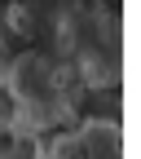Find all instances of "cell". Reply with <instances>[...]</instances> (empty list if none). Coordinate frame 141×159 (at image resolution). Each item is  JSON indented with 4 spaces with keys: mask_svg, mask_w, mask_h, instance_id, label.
Wrapping results in <instances>:
<instances>
[{
    "mask_svg": "<svg viewBox=\"0 0 141 159\" xmlns=\"http://www.w3.org/2000/svg\"><path fill=\"white\" fill-rule=\"evenodd\" d=\"M9 97H13L18 128H31V133L62 124V115L71 111V97L62 89L57 66L40 53H22L9 66Z\"/></svg>",
    "mask_w": 141,
    "mask_h": 159,
    "instance_id": "1",
    "label": "cell"
},
{
    "mask_svg": "<svg viewBox=\"0 0 141 159\" xmlns=\"http://www.w3.org/2000/svg\"><path fill=\"white\" fill-rule=\"evenodd\" d=\"M35 159H124V128L115 119H88L79 128L53 133Z\"/></svg>",
    "mask_w": 141,
    "mask_h": 159,
    "instance_id": "2",
    "label": "cell"
}]
</instances>
